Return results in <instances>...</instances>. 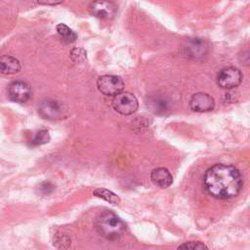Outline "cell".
<instances>
[{
  "instance_id": "cell-1",
  "label": "cell",
  "mask_w": 250,
  "mask_h": 250,
  "mask_svg": "<svg viewBox=\"0 0 250 250\" xmlns=\"http://www.w3.org/2000/svg\"><path fill=\"white\" fill-rule=\"evenodd\" d=\"M206 191L217 199H230L240 192L243 180L237 168L229 164H215L203 176Z\"/></svg>"
},
{
  "instance_id": "cell-2",
  "label": "cell",
  "mask_w": 250,
  "mask_h": 250,
  "mask_svg": "<svg viewBox=\"0 0 250 250\" xmlns=\"http://www.w3.org/2000/svg\"><path fill=\"white\" fill-rule=\"evenodd\" d=\"M97 231L104 238L115 241L118 240L125 232L126 226L122 220L111 211L101 213L95 223Z\"/></svg>"
},
{
  "instance_id": "cell-3",
  "label": "cell",
  "mask_w": 250,
  "mask_h": 250,
  "mask_svg": "<svg viewBox=\"0 0 250 250\" xmlns=\"http://www.w3.org/2000/svg\"><path fill=\"white\" fill-rule=\"evenodd\" d=\"M112 107L115 111L122 115H130L137 111L139 107L138 100L130 92H120L114 96L112 100Z\"/></svg>"
},
{
  "instance_id": "cell-4",
  "label": "cell",
  "mask_w": 250,
  "mask_h": 250,
  "mask_svg": "<svg viewBox=\"0 0 250 250\" xmlns=\"http://www.w3.org/2000/svg\"><path fill=\"white\" fill-rule=\"evenodd\" d=\"M217 84L220 88L230 90L237 87L242 81V73L233 66L222 68L217 74Z\"/></svg>"
},
{
  "instance_id": "cell-5",
  "label": "cell",
  "mask_w": 250,
  "mask_h": 250,
  "mask_svg": "<svg viewBox=\"0 0 250 250\" xmlns=\"http://www.w3.org/2000/svg\"><path fill=\"white\" fill-rule=\"evenodd\" d=\"M99 91L105 96H115L124 89V82L121 77L116 75H103L97 80Z\"/></svg>"
},
{
  "instance_id": "cell-6",
  "label": "cell",
  "mask_w": 250,
  "mask_h": 250,
  "mask_svg": "<svg viewBox=\"0 0 250 250\" xmlns=\"http://www.w3.org/2000/svg\"><path fill=\"white\" fill-rule=\"evenodd\" d=\"M7 96L12 102L23 104L30 99L31 89L23 81H14L8 85Z\"/></svg>"
},
{
  "instance_id": "cell-7",
  "label": "cell",
  "mask_w": 250,
  "mask_h": 250,
  "mask_svg": "<svg viewBox=\"0 0 250 250\" xmlns=\"http://www.w3.org/2000/svg\"><path fill=\"white\" fill-rule=\"evenodd\" d=\"M89 10L94 17L101 20H110L116 14V6L110 0H95Z\"/></svg>"
},
{
  "instance_id": "cell-8",
  "label": "cell",
  "mask_w": 250,
  "mask_h": 250,
  "mask_svg": "<svg viewBox=\"0 0 250 250\" xmlns=\"http://www.w3.org/2000/svg\"><path fill=\"white\" fill-rule=\"evenodd\" d=\"M189 106L193 111L207 112L214 109L215 101L213 97L207 93H196L191 97Z\"/></svg>"
},
{
  "instance_id": "cell-9",
  "label": "cell",
  "mask_w": 250,
  "mask_h": 250,
  "mask_svg": "<svg viewBox=\"0 0 250 250\" xmlns=\"http://www.w3.org/2000/svg\"><path fill=\"white\" fill-rule=\"evenodd\" d=\"M39 113L43 118L56 119L62 116V107L54 100H45L39 105Z\"/></svg>"
},
{
  "instance_id": "cell-10",
  "label": "cell",
  "mask_w": 250,
  "mask_h": 250,
  "mask_svg": "<svg viewBox=\"0 0 250 250\" xmlns=\"http://www.w3.org/2000/svg\"><path fill=\"white\" fill-rule=\"evenodd\" d=\"M150 179L154 185L162 188L170 187L173 183V177L171 173L164 167L153 169L150 173Z\"/></svg>"
},
{
  "instance_id": "cell-11",
  "label": "cell",
  "mask_w": 250,
  "mask_h": 250,
  "mask_svg": "<svg viewBox=\"0 0 250 250\" xmlns=\"http://www.w3.org/2000/svg\"><path fill=\"white\" fill-rule=\"evenodd\" d=\"M21 70V63L18 59L13 56H0V73L15 74Z\"/></svg>"
},
{
  "instance_id": "cell-12",
  "label": "cell",
  "mask_w": 250,
  "mask_h": 250,
  "mask_svg": "<svg viewBox=\"0 0 250 250\" xmlns=\"http://www.w3.org/2000/svg\"><path fill=\"white\" fill-rule=\"evenodd\" d=\"M57 32L65 43H72L77 39V34L64 23H59L57 25Z\"/></svg>"
},
{
  "instance_id": "cell-13",
  "label": "cell",
  "mask_w": 250,
  "mask_h": 250,
  "mask_svg": "<svg viewBox=\"0 0 250 250\" xmlns=\"http://www.w3.org/2000/svg\"><path fill=\"white\" fill-rule=\"evenodd\" d=\"M93 193H94V195L101 197L112 204H118L120 202V198L118 195H116L114 192H112L106 188H99L95 189Z\"/></svg>"
},
{
  "instance_id": "cell-14",
  "label": "cell",
  "mask_w": 250,
  "mask_h": 250,
  "mask_svg": "<svg viewBox=\"0 0 250 250\" xmlns=\"http://www.w3.org/2000/svg\"><path fill=\"white\" fill-rule=\"evenodd\" d=\"M147 106L155 113H162L167 109V102H165L163 99L153 98L147 102Z\"/></svg>"
},
{
  "instance_id": "cell-15",
  "label": "cell",
  "mask_w": 250,
  "mask_h": 250,
  "mask_svg": "<svg viewBox=\"0 0 250 250\" xmlns=\"http://www.w3.org/2000/svg\"><path fill=\"white\" fill-rule=\"evenodd\" d=\"M49 140H50V136H49L48 131L45 129H42V130L37 131L33 135V137L30 139V145L31 146H40V145L48 143Z\"/></svg>"
},
{
  "instance_id": "cell-16",
  "label": "cell",
  "mask_w": 250,
  "mask_h": 250,
  "mask_svg": "<svg viewBox=\"0 0 250 250\" xmlns=\"http://www.w3.org/2000/svg\"><path fill=\"white\" fill-rule=\"evenodd\" d=\"M207 249L208 247L203 244L202 242L199 241H189V242H186L182 245H180L178 247V249H192V250H197V249Z\"/></svg>"
},
{
  "instance_id": "cell-17",
  "label": "cell",
  "mask_w": 250,
  "mask_h": 250,
  "mask_svg": "<svg viewBox=\"0 0 250 250\" xmlns=\"http://www.w3.org/2000/svg\"><path fill=\"white\" fill-rule=\"evenodd\" d=\"M70 56L73 61L81 62L86 59V52L83 49H73L70 53Z\"/></svg>"
},
{
  "instance_id": "cell-18",
  "label": "cell",
  "mask_w": 250,
  "mask_h": 250,
  "mask_svg": "<svg viewBox=\"0 0 250 250\" xmlns=\"http://www.w3.org/2000/svg\"><path fill=\"white\" fill-rule=\"evenodd\" d=\"M40 190L43 191V193H50L54 190V186L51 185V183H43L41 186H40Z\"/></svg>"
},
{
  "instance_id": "cell-19",
  "label": "cell",
  "mask_w": 250,
  "mask_h": 250,
  "mask_svg": "<svg viewBox=\"0 0 250 250\" xmlns=\"http://www.w3.org/2000/svg\"><path fill=\"white\" fill-rule=\"evenodd\" d=\"M41 5H59L63 0H36Z\"/></svg>"
}]
</instances>
